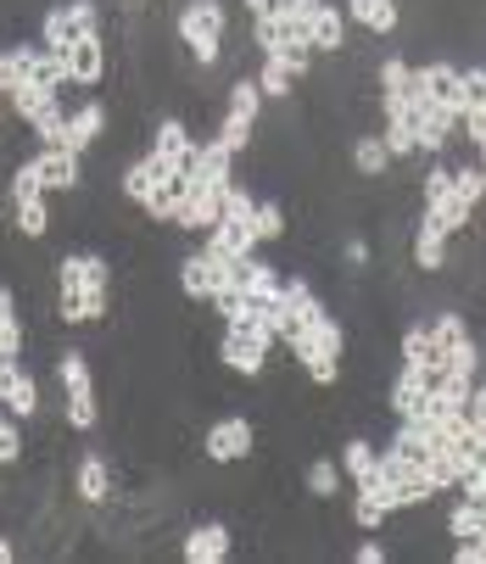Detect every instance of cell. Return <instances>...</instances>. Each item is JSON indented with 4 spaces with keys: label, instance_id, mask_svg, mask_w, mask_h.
<instances>
[{
    "label": "cell",
    "instance_id": "obj_21",
    "mask_svg": "<svg viewBox=\"0 0 486 564\" xmlns=\"http://www.w3.org/2000/svg\"><path fill=\"white\" fill-rule=\"evenodd\" d=\"M185 185H191V174H169V169H162L156 185H151V196L140 202V213H145L151 224H174V207H180Z\"/></svg>",
    "mask_w": 486,
    "mask_h": 564
},
{
    "label": "cell",
    "instance_id": "obj_15",
    "mask_svg": "<svg viewBox=\"0 0 486 564\" xmlns=\"http://www.w3.org/2000/svg\"><path fill=\"white\" fill-rule=\"evenodd\" d=\"M409 258H414V269H420V274H442V269H447V229H442L431 213H420V224H414Z\"/></svg>",
    "mask_w": 486,
    "mask_h": 564
},
{
    "label": "cell",
    "instance_id": "obj_14",
    "mask_svg": "<svg viewBox=\"0 0 486 564\" xmlns=\"http://www.w3.org/2000/svg\"><path fill=\"white\" fill-rule=\"evenodd\" d=\"M107 307H112V291H101V285L56 291V318L62 325H96V318H107Z\"/></svg>",
    "mask_w": 486,
    "mask_h": 564
},
{
    "label": "cell",
    "instance_id": "obj_51",
    "mask_svg": "<svg viewBox=\"0 0 486 564\" xmlns=\"http://www.w3.org/2000/svg\"><path fill=\"white\" fill-rule=\"evenodd\" d=\"M7 112H12V107H7V96H0V118H7Z\"/></svg>",
    "mask_w": 486,
    "mask_h": 564
},
{
    "label": "cell",
    "instance_id": "obj_40",
    "mask_svg": "<svg viewBox=\"0 0 486 564\" xmlns=\"http://www.w3.org/2000/svg\"><path fill=\"white\" fill-rule=\"evenodd\" d=\"M62 7H67L73 34H101V12H96V0H62Z\"/></svg>",
    "mask_w": 486,
    "mask_h": 564
},
{
    "label": "cell",
    "instance_id": "obj_37",
    "mask_svg": "<svg viewBox=\"0 0 486 564\" xmlns=\"http://www.w3.org/2000/svg\"><path fill=\"white\" fill-rule=\"evenodd\" d=\"M252 229H258V240H285V207L280 202H258L252 207Z\"/></svg>",
    "mask_w": 486,
    "mask_h": 564
},
{
    "label": "cell",
    "instance_id": "obj_26",
    "mask_svg": "<svg viewBox=\"0 0 486 564\" xmlns=\"http://www.w3.org/2000/svg\"><path fill=\"white\" fill-rule=\"evenodd\" d=\"M447 536H458V542H480V536H486V503H480V498H458L453 514H447Z\"/></svg>",
    "mask_w": 486,
    "mask_h": 564
},
{
    "label": "cell",
    "instance_id": "obj_34",
    "mask_svg": "<svg viewBox=\"0 0 486 564\" xmlns=\"http://www.w3.org/2000/svg\"><path fill=\"white\" fill-rule=\"evenodd\" d=\"M40 45H45V51H67V45H73V23H67V7H51V12L40 18Z\"/></svg>",
    "mask_w": 486,
    "mask_h": 564
},
{
    "label": "cell",
    "instance_id": "obj_38",
    "mask_svg": "<svg viewBox=\"0 0 486 564\" xmlns=\"http://www.w3.org/2000/svg\"><path fill=\"white\" fill-rule=\"evenodd\" d=\"M375 85H380V96H386V90H409V85H414V67L402 62V56H386V62L375 67Z\"/></svg>",
    "mask_w": 486,
    "mask_h": 564
},
{
    "label": "cell",
    "instance_id": "obj_10",
    "mask_svg": "<svg viewBox=\"0 0 486 564\" xmlns=\"http://www.w3.org/2000/svg\"><path fill=\"white\" fill-rule=\"evenodd\" d=\"M218 218H224V191L191 180L185 196H180V207H174V229H185V235H207Z\"/></svg>",
    "mask_w": 486,
    "mask_h": 564
},
{
    "label": "cell",
    "instance_id": "obj_2",
    "mask_svg": "<svg viewBox=\"0 0 486 564\" xmlns=\"http://www.w3.org/2000/svg\"><path fill=\"white\" fill-rule=\"evenodd\" d=\"M56 380H62V420L67 431H96V380H90V364L85 352H62L56 358Z\"/></svg>",
    "mask_w": 486,
    "mask_h": 564
},
{
    "label": "cell",
    "instance_id": "obj_45",
    "mask_svg": "<svg viewBox=\"0 0 486 564\" xmlns=\"http://www.w3.org/2000/svg\"><path fill=\"white\" fill-rule=\"evenodd\" d=\"M342 263H347V269H369V240H364V235H353L347 247H342Z\"/></svg>",
    "mask_w": 486,
    "mask_h": 564
},
{
    "label": "cell",
    "instance_id": "obj_4",
    "mask_svg": "<svg viewBox=\"0 0 486 564\" xmlns=\"http://www.w3.org/2000/svg\"><path fill=\"white\" fill-rule=\"evenodd\" d=\"M425 213H431L447 235H458V229L475 224V207L453 191V169H447V163H436V169L425 174Z\"/></svg>",
    "mask_w": 486,
    "mask_h": 564
},
{
    "label": "cell",
    "instance_id": "obj_29",
    "mask_svg": "<svg viewBox=\"0 0 486 564\" xmlns=\"http://www.w3.org/2000/svg\"><path fill=\"white\" fill-rule=\"evenodd\" d=\"M29 129H34V140H40V145H67V101L56 96L45 112H34V118H29Z\"/></svg>",
    "mask_w": 486,
    "mask_h": 564
},
{
    "label": "cell",
    "instance_id": "obj_24",
    "mask_svg": "<svg viewBox=\"0 0 486 564\" xmlns=\"http://www.w3.org/2000/svg\"><path fill=\"white\" fill-rule=\"evenodd\" d=\"M34 51L40 45H7L0 51V96H18L23 85H34Z\"/></svg>",
    "mask_w": 486,
    "mask_h": 564
},
{
    "label": "cell",
    "instance_id": "obj_17",
    "mask_svg": "<svg viewBox=\"0 0 486 564\" xmlns=\"http://www.w3.org/2000/svg\"><path fill=\"white\" fill-rule=\"evenodd\" d=\"M229 547H235V542H229V525H224V520H202V525L185 531V547H180V553H185V564H224Z\"/></svg>",
    "mask_w": 486,
    "mask_h": 564
},
{
    "label": "cell",
    "instance_id": "obj_3",
    "mask_svg": "<svg viewBox=\"0 0 486 564\" xmlns=\"http://www.w3.org/2000/svg\"><path fill=\"white\" fill-rule=\"evenodd\" d=\"M274 347H280L274 330L263 325V318H252V325H224V347H218V358H224L235 375L258 380V375L269 369V352H274Z\"/></svg>",
    "mask_w": 486,
    "mask_h": 564
},
{
    "label": "cell",
    "instance_id": "obj_50",
    "mask_svg": "<svg viewBox=\"0 0 486 564\" xmlns=\"http://www.w3.org/2000/svg\"><path fill=\"white\" fill-rule=\"evenodd\" d=\"M475 151H480V180H486V140H480V145H475Z\"/></svg>",
    "mask_w": 486,
    "mask_h": 564
},
{
    "label": "cell",
    "instance_id": "obj_1",
    "mask_svg": "<svg viewBox=\"0 0 486 564\" xmlns=\"http://www.w3.org/2000/svg\"><path fill=\"white\" fill-rule=\"evenodd\" d=\"M174 29H180V40L191 45V56H196L202 67H213V62L224 56L229 7H224V0H185L180 18H174Z\"/></svg>",
    "mask_w": 486,
    "mask_h": 564
},
{
    "label": "cell",
    "instance_id": "obj_27",
    "mask_svg": "<svg viewBox=\"0 0 486 564\" xmlns=\"http://www.w3.org/2000/svg\"><path fill=\"white\" fill-rule=\"evenodd\" d=\"M0 358H23V313L7 285H0Z\"/></svg>",
    "mask_w": 486,
    "mask_h": 564
},
{
    "label": "cell",
    "instance_id": "obj_6",
    "mask_svg": "<svg viewBox=\"0 0 486 564\" xmlns=\"http://www.w3.org/2000/svg\"><path fill=\"white\" fill-rule=\"evenodd\" d=\"M151 156L169 174H196V156H202V140L180 123V118H162L156 134H151Z\"/></svg>",
    "mask_w": 486,
    "mask_h": 564
},
{
    "label": "cell",
    "instance_id": "obj_25",
    "mask_svg": "<svg viewBox=\"0 0 486 564\" xmlns=\"http://www.w3.org/2000/svg\"><path fill=\"white\" fill-rule=\"evenodd\" d=\"M353 169H358L364 180H386V174H391V151H386L380 134H358V140H353Z\"/></svg>",
    "mask_w": 486,
    "mask_h": 564
},
{
    "label": "cell",
    "instance_id": "obj_16",
    "mask_svg": "<svg viewBox=\"0 0 486 564\" xmlns=\"http://www.w3.org/2000/svg\"><path fill=\"white\" fill-rule=\"evenodd\" d=\"M307 45H313V56H342L347 51V12L342 7H313V18H307Z\"/></svg>",
    "mask_w": 486,
    "mask_h": 564
},
{
    "label": "cell",
    "instance_id": "obj_22",
    "mask_svg": "<svg viewBox=\"0 0 486 564\" xmlns=\"http://www.w3.org/2000/svg\"><path fill=\"white\" fill-rule=\"evenodd\" d=\"M196 185H213V191H229L235 185V151L218 145V140H202V156H196Z\"/></svg>",
    "mask_w": 486,
    "mask_h": 564
},
{
    "label": "cell",
    "instance_id": "obj_39",
    "mask_svg": "<svg viewBox=\"0 0 486 564\" xmlns=\"http://www.w3.org/2000/svg\"><path fill=\"white\" fill-rule=\"evenodd\" d=\"M18 458H23V425H18V414L0 409V469L18 464Z\"/></svg>",
    "mask_w": 486,
    "mask_h": 564
},
{
    "label": "cell",
    "instance_id": "obj_8",
    "mask_svg": "<svg viewBox=\"0 0 486 564\" xmlns=\"http://www.w3.org/2000/svg\"><path fill=\"white\" fill-rule=\"evenodd\" d=\"M252 447H258V431H252V420H240V414H229V420L207 425V436H202V453H207L213 464L252 458Z\"/></svg>",
    "mask_w": 486,
    "mask_h": 564
},
{
    "label": "cell",
    "instance_id": "obj_48",
    "mask_svg": "<svg viewBox=\"0 0 486 564\" xmlns=\"http://www.w3.org/2000/svg\"><path fill=\"white\" fill-rule=\"evenodd\" d=\"M240 7H247V18H269V12H274V0H240Z\"/></svg>",
    "mask_w": 486,
    "mask_h": 564
},
{
    "label": "cell",
    "instance_id": "obj_30",
    "mask_svg": "<svg viewBox=\"0 0 486 564\" xmlns=\"http://www.w3.org/2000/svg\"><path fill=\"white\" fill-rule=\"evenodd\" d=\"M342 480H347V475H342L336 458H313V464H307V498H336Z\"/></svg>",
    "mask_w": 486,
    "mask_h": 564
},
{
    "label": "cell",
    "instance_id": "obj_44",
    "mask_svg": "<svg viewBox=\"0 0 486 564\" xmlns=\"http://www.w3.org/2000/svg\"><path fill=\"white\" fill-rule=\"evenodd\" d=\"M29 196H45V185H40V169H34V163H23V169L12 174V202H29Z\"/></svg>",
    "mask_w": 486,
    "mask_h": 564
},
{
    "label": "cell",
    "instance_id": "obj_47",
    "mask_svg": "<svg viewBox=\"0 0 486 564\" xmlns=\"http://www.w3.org/2000/svg\"><path fill=\"white\" fill-rule=\"evenodd\" d=\"M353 558H358V564H380V558H386V547H380V542H364Z\"/></svg>",
    "mask_w": 486,
    "mask_h": 564
},
{
    "label": "cell",
    "instance_id": "obj_5",
    "mask_svg": "<svg viewBox=\"0 0 486 564\" xmlns=\"http://www.w3.org/2000/svg\"><path fill=\"white\" fill-rule=\"evenodd\" d=\"M235 269H240V258L224 263V258H213V252H191V258L180 263V291H185L191 302H213L224 285H235Z\"/></svg>",
    "mask_w": 486,
    "mask_h": 564
},
{
    "label": "cell",
    "instance_id": "obj_35",
    "mask_svg": "<svg viewBox=\"0 0 486 564\" xmlns=\"http://www.w3.org/2000/svg\"><path fill=\"white\" fill-rule=\"evenodd\" d=\"M380 140H386V151H391V163H397V156H414V151H420V145H414V118H386Z\"/></svg>",
    "mask_w": 486,
    "mask_h": 564
},
{
    "label": "cell",
    "instance_id": "obj_13",
    "mask_svg": "<svg viewBox=\"0 0 486 564\" xmlns=\"http://www.w3.org/2000/svg\"><path fill=\"white\" fill-rule=\"evenodd\" d=\"M62 56H67V73H73V85L96 90L101 78H107V40H101V34H73V45H67Z\"/></svg>",
    "mask_w": 486,
    "mask_h": 564
},
{
    "label": "cell",
    "instance_id": "obj_18",
    "mask_svg": "<svg viewBox=\"0 0 486 564\" xmlns=\"http://www.w3.org/2000/svg\"><path fill=\"white\" fill-rule=\"evenodd\" d=\"M67 285H101V291H112V263L96 258V252H67L56 263V291H67Z\"/></svg>",
    "mask_w": 486,
    "mask_h": 564
},
{
    "label": "cell",
    "instance_id": "obj_20",
    "mask_svg": "<svg viewBox=\"0 0 486 564\" xmlns=\"http://www.w3.org/2000/svg\"><path fill=\"white\" fill-rule=\"evenodd\" d=\"M101 134H107V107H101V101H78V107L67 112V151L85 156Z\"/></svg>",
    "mask_w": 486,
    "mask_h": 564
},
{
    "label": "cell",
    "instance_id": "obj_36",
    "mask_svg": "<svg viewBox=\"0 0 486 564\" xmlns=\"http://www.w3.org/2000/svg\"><path fill=\"white\" fill-rule=\"evenodd\" d=\"M252 129H258L252 118H235V112H224V123H218V134H213V140H218V145H229V151L240 156V151H252Z\"/></svg>",
    "mask_w": 486,
    "mask_h": 564
},
{
    "label": "cell",
    "instance_id": "obj_33",
    "mask_svg": "<svg viewBox=\"0 0 486 564\" xmlns=\"http://www.w3.org/2000/svg\"><path fill=\"white\" fill-rule=\"evenodd\" d=\"M380 464V453H375V442H364V436H353L347 447H342V475L347 480H364L369 469Z\"/></svg>",
    "mask_w": 486,
    "mask_h": 564
},
{
    "label": "cell",
    "instance_id": "obj_31",
    "mask_svg": "<svg viewBox=\"0 0 486 564\" xmlns=\"http://www.w3.org/2000/svg\"><path fill=\"white\" fill-rule=\"evenodd\" d=\"M258 85H263V101H291V85H296V73H291L285 62L263 56V67H258Z\"/></svg>",
    "mask_w": 486,
    "mask_h": 564
},
{
    "label": "cell",
    "instance_id": "obj_11",
    "mask_svg": "<svg viewBox=\"0 0 486 564\" xmlns=\"http://www.w3.org/2000/svg\"><path fill=\"white\" fill-rule=\"evenodd\" d=\"M202 252H213V258H224V263L252 258V252H258V229H252V218H218V224L202 235Z\"/></svg>",
    "mask_w": 486,
    "mask_h": 564
},
{
    "label": "cell",
    "instance_id": "obj_19",
    "mask_svg": "<svg viewBox=\"0 0 486 564\" xmlns=\"http://www.w3.org/2000/svg\"><path fill=\"white\" fill-rule=\"evenodd\" d=\"M73 492H78V503H90V509L112 498V469H107L101 453H85V458H78V469H73Z\"/></svg>",
    "mask_w": 486,
    "mask_h": 564
},
{
    "label": "cell",
    "instance_id": "obj_23",
    "mask_svg": "<svg viewBox=\"0 0 486 564\" xmlns=\"http://www.w3.org/2000/svg\"><path fill=\"white\" fill-rule=\"evenodd\" d=\"M347 23H358V29H369L375 40L380 34H397V23H402V12H397V0H347Z\"/></svg>",
    "mask_w": 486,
    "mask_h": 564
},
{
    "label": "cell",
    "instance_id": "obj_7",
    "mask_svg": "<svg viewBox=\"0 0 486 564\" xmlns=\"http://www.w3.org/2000/svg\"><path fill=\"white\" fill-rule=\"evenodd\" d=\"M414 85H420L442 112L464 118V107H469V96H464V67H453V62H425V67H414Z\"/></svg>",
    "mask_w": 486,
    "mask_h": 564
},
{
    "label": "cell",
    "instance_id": "obj_42",
    "mask_svg": "<svg viewBox=\"0 0 486 564\" xmlns=\"http://www.w3.org/2000/svg\"><path fill=\"white\" fill-rule=\"evenodd\" d=\"M386 514H391V509H386L380 498H369V492H353V520H358L364 531H380V525H386Z\"/></svg>",
    "mask_w": 486,
    "mask_h": 564
},
{
    "label": "cell",
    "instance_id": "obj_9",
    "mask_svg": "<svg viewBox=\"0 0 486 564\" xmlns=\"http://www.w3.org/2000/svg\"><path fill=\"white\" fill-rule=\"evenodd\" d=\"M0 409L18 420L40 414V380L23 369V358H0Z\"/></svg>",
    "mask_w": 486,
    "mask_h": 564
},
{
    "label": "cell",
    "instance_id": "obj_41",
    "mask_svg": "<svg viewBox=\"0 0 486 564\" xmlns=\"http://www.w3.org/2000/svg\"><path fill=\"white\" fill-rule=\"evenodd\" d=\"M453 191L475 207V202H486V180H480V163H464V169H453Z\"/></svg>",
    "mask_w": 486,
    "mask_h": 564
},
{
    "label": "cell",
    "instance_id": "obj_12",
    "mask_svg": "<svg viewBox=\"0 0 486 564\" xmlns=\"http://www.w3.org/2000/svg\"><path fill=\"white\" fill-rule=\"evenodd\" d=\"M34 169H40L45 196H62V191H78V185H85V163H78V151H67V145H40Z\"/></svg>",
    "mask_w": 486,
    "mask_h": 564
},
{
    "label": "cell",
    "instance_id": "obj_43",
    "mask_svg": "<svg viewBox=\"0 0 486 564\" xmlns=\"http://www.w3.org/2000/svg\"><path fill=\"white\" fill-rule=\"evenodd\" d=\"M252 207H258V196H252L247 185H240V180L224 191V218H252Z\"/></svg>",
    "mask_w": 486,
    "mask_h": 564
},
{
    "label": "cell",
    "instance_id": "obj_32",
    "mask_svg": "<svg viewBox=\"0 0 486 564\" xmlns=\"http://www.w3.org/2000/svg\"><path fill=\"white\" fill-rule=\"evenodd\" d=\"M12 207H18V235H23V240H45V229H51L45 196H29V202H12Z\"/></svg>",
    "mask_w": 486,
    "mask_h": 564
},
{
    "label": "cell",
    "instance_id": "obj_49",
    "mask_svg": "<svg viewBox=\"0 0 486 564\" xmlns=\"http://www.w3.org/2000/svg\"><path fill=\"white\" fill-rule=\"evenodd\" d=\"M12 558H18V547H12L7 536H0V564H12Z\"/></svg>",
    "mask_w": 486,
    "mask_h": 564
},
{
    "label": "cell",
    "instance_id": "obj_28",
    "mask_svg": "<svg viewBox=\"0 0 486 564\" xmlns=\"http://www.w3.org/2000/svg\"><path fill=\"white\" fill-rule=\"evenodd\" d=\"M224 112H235V118H252L258 123V112H263V85H258V73H240L235 85H229V107Z\"/></svg>",
    "mask_w": 486,
    "mask_h": 564
},
{
    "label": "cell",
    "instance_id": "obj_46",
    "mask_svg": "<svg viewBox=\"0 0 486 564\" xmlns=\"http://www.w3.org/2000/svg\"><path fill=\"white\" fill-rule=\"evenodd\" d=\"M313 7H324V0H274V12H291V18H313Z\"/></svg>",
    "mask_w": 486,
    "mask_h": 564
}]
</instances>
